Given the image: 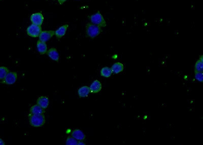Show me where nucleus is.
Masks as SVG:
<instances>
[{
  "instance_id": "obj_1",
  "label": "nucleus",
  "mask_w": 203,
  "mask_h": 145,
  "mask_svg": "<svg viewBox=\"0 0 203 145\" xmlns=\"http://www.w3.org/2000/svg\"><path fill=\"white\" fill-rule=\"evenodd\" d=\"M29 122L30 124L35 128H39L43 126L45 123V117L43 114L29 115Z\"/></svg>"
},
{
  "instance_id": "obj_9",
  "label": "nucleus",
  "mask_w": 203,
  "mask_h": 145,
  "mask_svg": "<svg viewBox=\"0 0 203 145\" xmlns=\"http://www.w3.org/2000/svg\"><path fill=\"white\" fill-rule=\"evenodd\" d=\"M37 103L42 108L46 109L48 108L50 104L49 98L46 96H41L37 99Z\"/></svg>"
},
{
  "instance_id": "obj_25",
  "label": "nucleus",
  "mask_w": 203,
  "mask_h": 145,
  "mask_svg": "<svg viewBox=\"0 0 203 145\" xmlns=\"http://www.w3.org/2000/svg\"><path fill=\"white\" fill-rule=\"evenodd\" d=\"M54 1H55V0H54Z\"/></svg>"
},
{
  "instance_id": "obj_11",
  "label": "nucleus",
  "mask_w": 203,
  "mask_h": 145,
  "mask_svg": "<svg viewBox=\"0 0 203 145\" xmlns=\"http://www.w3.org/2000/svg\"><path fill=\"white\" fill-rule=\"evenodd\" d=\"M72 137L77 141H83L85 140L86 136L85 134L80 129H75L71 133Z\"/></svg>"
},
{
  "instance_id": "obj_5",
  "label": "nucleus",
  "mask_w": 203,
  "mask_h": 145,
  "mask_svg": "<svg viewBox=\"0 0 203 145\" xmlns=\"http://www.w3.org/2000/svg\"><path fill=\"white\" fill-rule=\"evenodd\" d=\"M17 78V74L15 72H9L3 81L2 82V84L6 85H12L14 84Z\"/></svg>"
},
{
  "instance_id": "obj_4",
  "label": "nucleus",
  "mask_w": 203,
  "mask_h": 145,
  "mask_svg": "<svg viewBox=\"0 0 203 145\" xmlns=\"http://www.w3.org/2000/svg\"><path fill=\"white\" fill-rule=\"evenodd\" d=\"M42 32V28L40 26L33 24L28 27L26 29V33L30 37H39L40 33Z\"/></svg>"
},
{
  "instance_id": "obj_13",
  "label": "nucleus",
  "mask_w": 203,
  "mask_h": 145,
  "mask_svg": "<svg viewBox=\"0 0 203 145\" xmlns=\"http://www.w3.org/2000/svg\"><path fill=\"white\" fill-rule=\"evenodd\" d=\"M69 27V25H65L59 27L58 30H56L54 33V35L56 36L57 38L60 39L64 36L66 34V32L68 28Z\"/></svg>"
},
{
  "instance_id": "obj_24",
  "label": "nucleus",
  "mask_w": 203,
  "mask_h": 145,
  "mask_svg": "<svg viewBox=\"0 0 203 145\" xmlns=\"http://www.w3.org/2000/svg\"><path fill=\"white\" fill-rule=\"evenodd\" d=\"M5 145V143L3 141L2 139L0 138V145Z\"/></svg>"
},
{
  "instance_id": "obj_7",
  "label": "nucleus",
  "mask_w": 203,
  "mask_h": 145,
  "mask_svg": "<svg viewBox=\"0 0 203 145\" xmlns=\"http://www.w3.org/2000/svg\"><path fill=\"white\" fill-rule=\"evenodd\" d=\"M54 33L55 31L51 30L42 31L39 36V40L46 42L54 35Z\"/></svg>"
},
{
  "instance_id": "obj_18",
  "label": "nucleus",
  "mask_w": 203,
  "mask_h": 145,
  "mask_svg": "<svg viewBox=\"0 0 203 145\" xmlns=\"http://www.w3.org/2000/svg\"><path fill=\"white\" fill-rule=\"evenodd\" d=\"M195 72H203V56L202 55L196 61L195 66Z\"/></svg>"
},
{
  "instance_id": "obj_3",
  "label": "nucleus",
  "mask_w": 203,
  "mask_h": 145,
  "mask_svg": "<svg viewBox=\"0 0 203 145\" xmlns=\"http://www.w3.org/2000/svg\"><path fill=\"white\" fill-rule=\"evenodd\" d=\"M89 18L91 23H93L94 25H97L101 28L105 27L106 26V21L99 11L89 17Z\"/></svg>"
},
{
  "instance_id": "obj_21",
  "label": "nucleus",
  "mask_w": 203,
  "mask_h": 145,
  "mask_svg": "<svg viewBox=\"0 0 203 145\" xmlns=\"http://www.w3.org/2000/svg\"><path fill=\"white\" fill-rule=\"evenodd\" d=\"M195 78L200 82H203V72H195Z\"/></svg>"
},
{
  "instance_id": "obj_14",
  "label": "nucleus",
  "mask_w": 203,
  "mask_h": 145,
  "mask_svg": "<svg viewBox=\"0 0 203 145\" xmlns=\"http://www.w3.org/2000/svg\"><path fill=\"white\" fill-rule=\"evenodd\" d=\"M37 48L39 52L41 55H44L47 52V44H46V42H42V41H40L39 40L37 41Z\"/></svg>"
},
{
  "instance_id": "obj_12",
  "label": "nucleus",
  "mask_w": 203,
  "mask_h": 145,
  "mask_svg": "<svg viewBox=\"0 0 203 145\" xmlns=\"http://www.w3.org/2000/svg\"><path fill=\"white\" fill-rule=\"evenodd\" d=\"M111 70L112 71L113 73L117 74L121 72L124 69V65L120 62H116L113 64L111 68Z\"/></svg>"
},
{
  "instance_id": "obj_17",
  "label": "nucleus",
  "mask_w": 203,
  "mask_h": 145,
  "mask_svg": "<svg viewBox=\"0 0 203 145\" xmlns=\"http://www.w3.org/2000/svg\"><path fill=\"white\" fill-rule=\"evenodd\" d=\"M101 75L102 77L105 78H109L111 77L112 74V71L111 70V68L108 67H103L102 68L100 71Z\"/></svg>"
},
{
  "instance_id": "obj_8",
  "label": "nucleus",
  "mask_w": 203,
  "mask_h": 145,
  "mask_svg": "<svg viewBox=\"0 0 203 145\" xmlns=\"http://www.w3.org/2000/svg\"><path fill=\"white\" fill-rule=\"evenodd\" d=\"M89 88L91 90V93L96 94L99 93L101 91L102 85L100 81L98 80H95L92 82V84H91Z\"/></svg>"
},
{
  "instance_id": "obj_6",
  "label": "nucleus",
  "mask_w": 203,
  "mask_h": 145,
  "mask_svg": "<svg viewBox=\"0 0 203 145\" xmlns=\"http://www.w3.org/2000/svg\"><path fill=\"white\" fill-rule=\"evenodd\" d=\"M30 19L33 24L41 26L44 21V17L41 12L35 13L31 15Z\"/></svg>"
},
{
  "instance_id": "obj_23",
  "label": "nucleus",
  "mask_w": 203,
  "mask_h": 145,
  "mask_svg": "<svg viewBox=\"0 0 203 145\" xmlns=\"http://www.w3.org/2000/svg\"><path fill=\"white\" fill-rule=\"evenodd\" d=\"M77 145H85V143L83 142V141H79V142H78V144Z\"/></svg>"
},
{
  "instance_id": "obj_16",
  "label": "nucleus",
  "mask_w": 203,
  "mask_h": 145,
  "mask_svg": "<svg viewBox=\"0 0 203 145\" xmlns=\"http://www.w3.org/2000/svg\"><path fill=\"white\" fill-rule=\"evenodd\" d=\"M45 109L42 108L41 107L38 106V104H36L34 106H32L31 108L30 113L33 115H40V114H43L45 112Z\"/></svg>"
},
{
  "instance_id": "obj_15",
  "label": "nucleus",
  "mask_w": 203,
  "mask_h": 145,
  "mask_svg": "<svg viewBox=\"0 0 203 145\" xmlns=\"http://www.w3.org/2000/svg\"><path fill=\"white\" fill-rule=\"evenodd\" d=\"M90 93H91L90 88L89 87L87 86L82 87L81 88H79L78 91V95L81 98H85V97H87Z\"/></svg>"
},
{
  "instance_id": "obj_22",
  "label": "nucleus",
  "mask_w": 203,
  "mask_h": 145,
  "mask_svg": "<svg viewBox=\"0 0 203 145\" xmlns=\"http://www.w3.org/2000/svg\"><path fill=\"white\" fill-rule=\"evenodd\" d=\"M67 1V0H58V2L59 3V4L62 5L64 3H65V2Z\"/></svg>"
},
{
  "instance_id": "obj_19",
  "label": "nucleus",
  "mask_w": 203,
  "mask_h": 145,
  "mask_svg": "<svg viewBox=\"0 0 203 145\" xmlns=\"http://www.w3.org/2000/svg\"><path fill=\"white\" fill-rule=\"evenodd\" d=\"M9 72L8 69L4 66L0 67V79L3 80Z\"/></svg>"
},
{
  "instance_id": "obj_2",
  "label": "nucleus",
  "mask_w": 203,
  "mask_h": 145,
  "mask_svg": "<svg viewBox=\"0 0 203 145\" xmlns=\"http://www.w3.org/2000/svg\"><path fill=\"white\" fill-rule=\"evenodd\" d=\"M102 29L100 27L94 25L92 23H87L86 26V33L88 37L91 38H95L101 33Z\"/></svg>"
},
{
  "instance_id": "obj_10",
  "label": "nucleus",
  "mask_w": 203,
  "mask_h": 145,
  "mask_svg": "<svg viewBox=\"0 0 203 145\" xmlns=\"http://www.w3.org/2000/svg\"><path fill=\"white\" fill-rule=\"evenodd\" d=\"M47 55L48 57L52 59V60L55 61L56 62H59V54L58 53L57 49L54 48H50L46 52Z\"/></svg>"
},
{
  "instance_id": "obj_20",
  "label": "nucleus",
  "mask_w": 203,
  "mask_h": 145,
  "mask_svg": "<svg viewBox=\"0 0 203 145\" xmlns=\"http://www.w3.org/2000/svg\"><path fill=\"white\" fill-rule=\"evenodd\" d=\"M78 144V141L72 137H68L66 141V145H77Z\"/></svg>"
}]
</instances>
